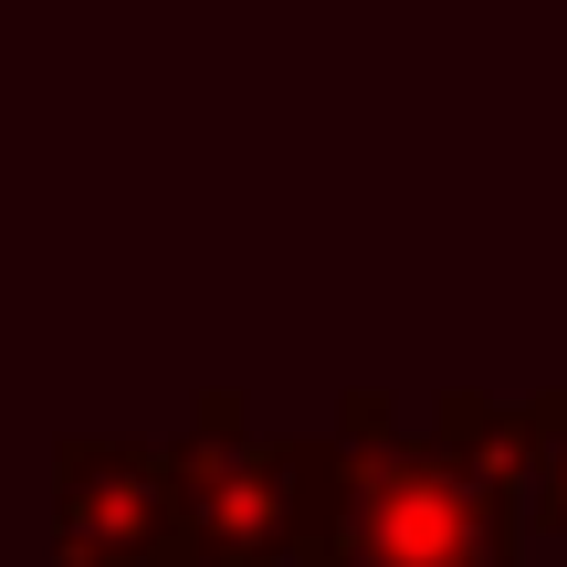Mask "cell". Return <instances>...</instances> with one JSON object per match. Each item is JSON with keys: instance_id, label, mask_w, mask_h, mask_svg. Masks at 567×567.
<instances>
[{"instance_id": "obj_3", "label": "cell", "mask_w": 567, "mask_h": 567, "mask_svg": "<svg viewBox=\"0 0 567 567\" xmlns=\"http://www.w3.org/2000/svg\"><path fill=\"white\" fill-rule=\"evenodd\" d=\"M536 515H547V526L567 536V431L547 442V473H536Z\"/></svg>"}, {"instance_id": "obj_2", "label": "cell", "mask_w": 567, "mask_h": 567, "mask_svg": "<svg viewBox=\"0 0 567 567\" xmlns=\"http://www.w3.org/2000/svg\"><path fill=\"white\" fill-rule=\"evenodd\" d=\"M158 526H168V494L147 484L137 463H126L116 484H95V463H74V505H63V557L74 567H147V557H168Z\"/></svg>"}, {"instance_id": "obj_1", "label": "cell", "mask_w": 567, "mask_h": 567, "mask_svg": "<svg viewBox=\"0 0 567 567\" xmlns=\"http://www.w3.org/2000/svg\"><path fill=\"white\" fill-rule=\"evenodd\" d=\"M305 567H515L505 494L431 452H379V463L326 473L295 515Z\"/></svg>"}]
</instances>
